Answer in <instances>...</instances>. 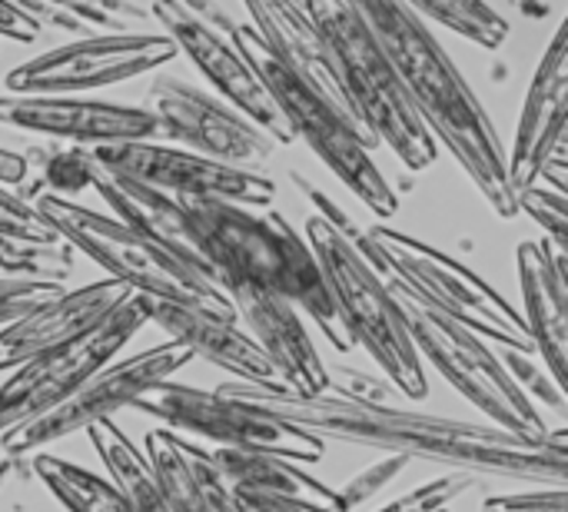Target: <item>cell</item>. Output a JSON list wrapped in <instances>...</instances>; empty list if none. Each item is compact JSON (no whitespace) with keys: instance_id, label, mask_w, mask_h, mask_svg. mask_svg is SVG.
Here are the masks:
<instances>
[{"instance_id":"cell-1","label":"cell","mask_w":568,"mask_h":512,"mask_svg":"<svg viewBox=\"0 0 568 512\" xmlns=\"http://www.w3.org/2000/svg\"><path fill=\"white\" fill-rule=\"evenodd\" d=\"M216 393L280 416L323 443L373 446L406 460H426L453 473L503 476L536 486L568 483V430H549L542 440L513 436L489 423H466L453 416L413 413L403 406H366L336 393L303 396L280 383L230 380Z\"/></svg>"},{"instance_id":"cell-2","label":"cell","mask_w":568,"mask_h":512,"mask_svg":"<svg viewBox=\"0 0 568 512\" xmlns=\"http://www.w3.org/2000/svg\"><path fill=\"white\" fill-rule=\"evenodd\" d=\"M393 63L416 117L476 183L496 217L513 220L516 193L506 170V147L489 110L453 63L436 33L396 0H349Z\"/></svg>"},{"instance_id":"cell-3","label":"cell","mask_w":568,"mask_h":512,"mask_svg":"<svg viewBox=\"0 0 568 512\" xmlns=\"http://www.w3.org/2000/svg\"><path fill=\"white\" fill-rule=\"evenodd\" d=\"M310 197L320 213L306 220V243L323 270L333 307L343 317L353 343L373 357L393 390H399L406 400H426L429 380L423 360L416 357V347L403 327V317L383 273L359 250L356 227L336 210L326 193L310 187Z\"/></svg>"},{"instance_id":"cell-4","label":"cell","mask_w":568,"mask_h":512,"mask_svg":"<svg viewBox=\"0 0 568 512\" xmlns=\"http://www.w3.org/2000/svg\"><path fill=\"white\" fill-rule=\"evenodd\" d=\"M310 17L326 37L329 63L339 83V93L373 140V147H389L396 160L409 170H426L436 163V140L416 117L393 63L376 43L366 20L353 10L349 0H303Z\"/></svg>"},{"instance_id":"cell-5","label":"cell","mask_w":568,"mask_h":512,"mask_svg":"<svg viewBox=\"0 0 568 512\" xmlns=\"http://www.w3.org/2000/svg\"><path fill=\"white\" fill-rule=\"evenodd\" d=\"M30 203L60 237V243L100 263L110 280L123 283L130 293L196 307L236 323V310L216 283L200 277L193 267H186L180 257H173L166 247L133 230L130 223L53 193H33Z\"/></svg>"},{"instance_id":"cell-6","label":"cell","mask_w":568,"mask_h":512,"mask_svg":"<svg viewBox=\"0 0 568 512\" xmlns=\"http://www.w3.org/2000/svg\"><path fill=\"white\" fill-rule=\"evenodd\" d=\"M233 47L246 57V63L256 70L276 107L283 110L290 130L296 140H306L310 150L333 170V177L376 217H393L399 210V197L386 173L373 160V140L359 130V123L333 103L326 93L290 73L283 63L273 60V53L260 43V37L250 30V23H230Z\"/></svg>"},{"instance_id":"cell-7","label":"cell","mask_w":568,"mask_h":512,"mask_svg":"<svg viewBox=\"0 0 568 512\" xmlns=\"http://www.w3.org/2000/svg\"><path fill=\"white\" fill-rule=\"evenodd\" d=\"M356 243L383 277L399 280L443 317L503 343L513 353H536L523 313L463 260L389 227L356 230Z\"/></svg>"},{"instance_id":"cell-8","label":"cell","mask_w":568,"mask_h":512,"mask_svg":"<svg viewBox=\"0 0 568 512\" xmlns=\"http://www.w3.org/2000/svg\"><path fill=\"white\" fill-rule=\"evenodd\" d=\"M383 280L396 300V310L403 317V327L419 360H429L463 400H469L483 416H489L493 426L513 436H526V440L549 436V426L542 413L536 410V403L526 396L523 383L489 350V343L479 340V333L443 317L399 280H389V277Z\"/></svg>"},{"instance_id":"cell-9","label":"cell","mask_w":568,"mask_h":512,"mask_svg":"<svg viewBox=\"0 0 568 512\" xmlns=\"http://www.w3.org/2000/svg\"><path fill=\"white\" fill-rule=\"evenodd\" d=\"M143 323H150L146 300L130 293L103 323L83 337L13 367V373L0 383V436L57 410L100 367L116 360V353L140 333Z\"/></svg>"},{"instance_id":"cell-10","label":"cell","mask_w":568,"mask_h":512,"mask_svg":"<svg viewBox=\"0 0 568 512\" xmlns=\"http://www.w3.org/2000/svg\"><path fill=\"white\" fill-rule=\"evenodd\" d=\"M140 413L156 416L176 430L220 443V450H250L273 453L293 460L300 466L320 463L326 456V443L280 416H270L256 406L236 403L216 390H193L173 380L146 390L136 403Z\"/></svg>"},{"instance_id":"cell-11","label":"cell","mask_w":568,"mask_h":512,"mask_svg":"<svg viewBox=\"0 0 568 512\" xmlns=\"http://www.w3.org/2000/svg\"><path fill=\"white\" fill-rule=\"evenodd\" d=\"M150 17L163 27V33L173 40L176 53H183L226 100L233 110H240L250 123H256L276 147L296 143L283 110L256 77V70L246 63V57L230 40V23L220 27V10L206 0H153Z\"/></svg>"},{"instance_id":"cell-12","label":"cell","mask_w":568,"mask_h":512,"mask_svg":"<svg viewBox=\"0 0 568 512\" xmlns=\"http://www.w3.org/2000/svg\"><path fill=\"white\" fill-rule=\"evenodd\" d=\"M176 47L166 33H100L50 47L3 77L7 97H80L166 67Z\"/></svg>"},{"instance_id":"cell-13","label":"cell","mask_w":568,"mask_h":512,"mask_svg":"<svg viewBox=\"0 0 568 512\" xmlns=\"http://www.w3.org/2000/svg\"><path fill=\"white\" fill-rule=\"evenodd\" d=\"M190 360L193 353L180 343H160L126 360H110L57 410L3 433V453L30 456L40 446L60 443L63 436H73L100 420H113L123 406H133L146 390L173 380V373H180Z\"/></svg>"},{"instance_id":"cell-14","label":"cell","mask_w":568,"mask_h":512,"mask_svg":"<svg viewBox=\"0 0 568 512\" xmlns=\"http://www.w3.org/2000/svg\"><path fill=\"white\" fill-rule=\"evenodd\" d=\"M90 157L103 170L136 180V183H146L170 197L226 200V203H243V207H256V210H266L276 200V183L266 173L240 170V167L200 157L193 150L166 147L156 140L90 147Z\"/></svg>"},{"instance_id":"cell-15","label":"cell","mask_w":568,"mask_h":512,"mask_svg":"<svg viewBox=\"0 0 568 512\" xmlns=\"http://www.w3.org/2000/svg\"><path fill=\"white\" fill-rule=\"evenodd\" d=\"M146 97V110L156 117L160 137H170L173 143H183L200 157L260 173V167L270 163L276 153V143L240 110H233L220 97L196 90L180 77L153 80Z\"/></svg>"},{"instance_id":"cell-16","label":"cell","mask_w":568,"mask_h":512,"mask_svg":"<svg viewBox=\"0 0 568 512\" xmlns=\"http://www.w3.org/2000/svg\"><path fill=\"white\" fill-rule=\"evenodd\" d=\"M0 123L67 140L73 147H106L156 140L160 123L146 107L90 97H0Z\"/></svg>"},{"instance_id":"cell-17","label":"cell","mask_w":568,"mask_h":512,"mask_svg":"<svg viewBox=\"0 0 568 512\" xmlns=\"http://www.w3.org/2000/svg\"><path fill=\"white\" fill-rule=\"evenodd\" d=\"M568 20H562L542 50L536 73L526 90V103L516 123V143L506 153V170L513 193L539 183V173L549 160L568 157Z\"/></svg>"},{"instance_id":"cell-18","label":"cell","mask_w":568,"mask_h":512,"mask_svg":"<svg viewBox=\"0 0 568 512\" xmlns=\"http://www.w3.org/2000/svg\"><path fill=\"white\" fill-rule=\"evenodd\" d=\"M236 310V320L246 323V337L263 350V357L270 360L276 383L303 393V396H323L329 393V367L323 363V357L316 353L300 310L266 290H253V287H226L223 290Z\"/></svg>"},{"instance_id":"cell-19","label":"cell","mask_w":568,"mask_h":512,"mask_svg":"<svg viewBox=\"0 0 568 512\" xmlns=\"http://www.w3.org/2000/svg\"><path fill=\"white\" fill-rule=\"evenodd\" d=\"M126 297L130 290L106 277L80 290H60L57 297L27 310L13 323L0 327V373L83 337L103 323Z\"/></svg>"},{"instance_id":"cell-20","label":"cell","mask_w":568,"mask_h":512,"mask_svg":"<svg viewBox=\"0 0 568 512\" xmlns=\"http://www.w3.org/2000/svg\"><path fill=\"white\" fill-rule=\"evenodd\" d=\"M516 270L523 287V323L532 350L552 373V386L566 390L568 363V270L566 257L546 240H526L516 250Z\"/></svg>"},{"instance_id":"cell-21","label":"cell","mask_w":568,"mask_h":512,"mask_svg":"<svg viewBox=\"0 0 568 512\" xmlns=\"http://www.w3.org/2000/svg\"><path fill=\"white\" fill-rule=\"evenodd\" d=\"M146 320L156 323L170 337V343L186 347L193 357H203L206 363L226 370L233 380L276 383V373L270 360L263 357V350L233 320L213 317L196 307L170 303V300H146Z\"/></svg>"},{"instance_id":"cell-22","label":"cell","mask_w":568,"mask_h":512,"mask_svg":"<svg viewBox=\"0 0 568 512\" xmlns=\"http://www.w3.org/2000/svg\"><path fill=\"white\" fill-rule=\"evenodd\" d=\"M243 7L250 13V30L273 53V60L283 63L290 73H296L300 80H306L310 87H316L320 93H326L333 103H339L349 113L339 93L333 63H329L326 37L310 17L306 3L303 0H243Z\"/></svg>"},{"instance_id":"cell-23","label":"cell","mask_w":568,"mask_h":512,"mask_svg":"<svg viewBox=\"0 0 568 512\" xmlns=\"http://www.w3.org/2000/svg\"><path fill=\"white\" fill-rule=\"evenodd\" d=\"M213 463L233 496L273 500L306 512H346L333 486H326L293 460L250 450H216Z\"/></svg>"},{"instance_id":"cell-24","label":"cell","mask_w":568,"mask_h":512,"mask_svg":"<svg viewBox=\"0 0 568 512\" xmlns=\"http://www.w3.org/2000/svg\"><path fill=\"white\" fill-rule=\"evenodd\" d=\"M146 463L163 490L170 512H236L213 453L196 450L170 430L146 433Z\"/></svg>"},{"instance_id":"cell-25","label":"cell","mask_w":568,"mask_h":512,"mask_svg":"<svg viewBox=\"0 0 568 512\" xmlns=\"http://www.w3.org/2000/svg\"><path fill=\"white\" fill-rule=\"evenodd\" d=\"M40 30H63L73 40L100 37V33H136L150 20L133 0H13Z\"/></svg>"},{"instance_id":"cell-26","label":"cell","mask_w":568,"mask_h":512,"mask_svg":"<svg viewBox=\"0 0 568 512\" xmlns=\"http://www.w3.org/2000/svg\"><path fill=\"white\" fill-rule=\"evenodd\" d=\"M87 433H90L97 456L106 466L110 483L116 486V493L123 496L130 512H170L143 450L136 443H130V436L113 420H100V423L87 426Z\"/></svg>"},{"instance_id":"cell-27","label":"cell","mask_w":568,"mask_h":512,"mask_svg":"<svg viewBox=\"0 0 568 512\" xmlns=\"http://www.w3.org/2000/svg\"><path fill=\"white\" fill-rule=\"evenodd\" d=\"M33 476L50 490V496L67 512H130L116 486L77 463H67L50 453H37L30 460Z\"/></svg>"},{"instance_id":"cell-28","label":"cell","mask_w":568,"mask_h":512,"mask_svg":"<svg viewBox=\"0 0 568 512\" xmlns=\"http://www.w3.org/2000/svg\"><path fill=\"white\" fill-rule=\"evenodd\" d=\"M416 20L439 23L486 50H499L509 37V20L489 0H396Z\"/></svg>"},{"instance_id":"cell-29","label":"cell","mask_w":568,"mask_h":512,"mask_svg":"<svg viewBox=\"0 0 568 512\" xmlns=\"http://www.w3.org/2000/svg\"><path fill=\"white\" fill-rule=\"evenodd\" d=\"M40 160V183L23 197L30 200L33 193H53V197H67L73 200V193L90 187V173H93V160L87 147H53V150H30Z\"/></svg>"},{"instance_id":"cell-30","label":"cell","mask_w":568,"mask_h":512,"mask_svg":"<svg viewBox=\"0 0 568 512\" xmlns=\"http://www.w3.org/2000/svg\"><path fill=\"white\" fill-rule=\"evenodd\" d=\"M516 210L526 213L532 223H539L546 230V243L566 257L568 250V203L566 193H556L542 183L526 187L523 193H516Z\"/></svg>"},{"instance_id":"cell-31","label":"cell","mask_w":568,"mask_h":512,"mask_svg":"<svg viewBox=\"0 0 568 512\" xmlns=\"http://www.w3.org/2000/svg\"><path fill=\"white\" fill-rule=\"evenodd\" d=\"M476 486H479V476H473V473H446V476H436V480L409 490L406 496H396L393 503H386L376 512H443L449 503H456L459 496H466Z\"/></svg>"},{"instance_id":"cell-32","label":"cell","mask_w":568,"mask_h":512,"mask_svg":"<svg viewBox=\"0 0 568 512\" xmlns=\"http://www.w3.org/2000/svg\"><path fill=\"white\" fill-rule=\"evenodd\" d=\"M0 233L20 237V240H37V243H60V237L33 210V203L23 200L20 193H13L3 183H0Z\"/></svg>"},{"instance_id":"cell-33","label":"cell","mask_w":568,"mask_h":512,"mask_svg":"<svg viewBox=\"0 0 568 512\" xmlns=\"http://www.w3.org/2000/svg\"><path fill=\"white\" fill-rule=\"evenodd\" d=\"M409 466V460L406 456H393V453H386L383 460H376V463H369L366 470H359L343 490H336L339 493V500H343V506L346 512L359 510L363 503H369L373 496H379V490L383 486H389L403 470Z\"/></svg>"},{"instance_id":"cell-34","label":"cell","mask_w":568,"mask_h":512,"mask_svg":"<svg viewBox=\"0 0 568 512\" xmlns=\"http://www.w3.org/2000/svg\"><path fill=\"white\" fill-rule=\"evenodd\" d=\"M63 283L50 280H23V277H0V327L13 323L27 310L40 307L43 300L57 297Z\"/></svg>"},{"instance_id":"cell-35","label":"cell","mask_w":568,"mask_h":512,"mask_svg":"<svg viewBox=\"0 0 568 512\" xmlns=\"http://www.w3.org/2000/svg\"><path fill=\"white\" fill-rule=\"evenodd\" d=\"M566 486H539L529 493H506V496H489L483 503V512H568Z\"/></svg>"},{"instance_id":"cell-36","label":"cell","mask_w":568,"mask_h":512,"mask_svg":"<svg viewBox=\"0 0 568 512\" xmlns=\"http://www.w3.org/2000/svg\"><path fill=\"white\" fill-rule=\"evenodd\" d=\"M0 37L13 43H33L40 37V27L13 0H0Z\"/></svg>"},{"instance_id":"cell-37","label":"cell","mask_w":568,"mask_h":512,"mask_svg":"<svg viewBox=\"0 0 568 512\" xmlns=\"http://www.w3.org/2000/svg\"><path fill=\"white\" fill-rule=\"evenodd\" d=\"M30 177V160L17 150L0 147V183L3 187H20Z\"/></svg>"},{"instance_id":"cell-38","label":"cell","mask_w":568,"mask_h":512,"mask_svg":"<svg viewBox=\"0 0 568 512\" xmlns=\"http://www.w3.org/2000/svg\"><path fill=\"white\" fill-rule=\"evenodd\" d=\"M236 512H306L286 503H273V500H253V496H233Z\"/></svg>"},{"instance_id":"cell-39","label":"cell","mask_w":568,"mask_h":512,"mask_svg":"<svg viewBox=\"0 0 568 512\" xmlns=\"http://www.w3.org/2000/svg\"><path fill=\"white\" fill-rule=\"evenodd\" d=\"M10 463H13V456H7L3 463H0V486L7 483V476H10Z\"/></svg>"},{"instance_id":"cell-40","label":"cell","mask_w":568,"mask_h":512,"mask_svg":"<svg viewBox=\"0 0 568 512\" xmlns=\"http://www.w3.org/2000/svg\"><path fill=\"white\" fill-rule=\"evenodd\" d=\"M0 97H3V90H0Z\"/></svg>"},{"instance_id":"cell-41","label":"cell","mask_w":568,"mask_h":512,"mask_svg":"<svg viewBox=\"0 0 568 512\" xmlns=\"http://www.w3.org/2000/svg\"><path fill=\"white\" fill-rule=\"evenodd\" d=\"M443 512H446V510H443Z\"/></svg>"}]
</instances>
